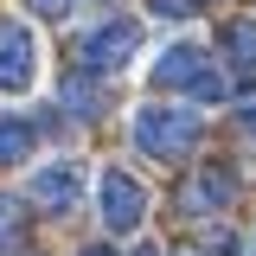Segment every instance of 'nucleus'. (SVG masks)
<instances>
[{
  "instance_id": "obj_13",
  "label": "nucleus",
  "mask_w": 256,
  "mask_h": 256,
  "mask_svg": "<svg viewBox=\"0 0 256 256\" xmlns=\"http://www.w3.org/2000/svg\"><path fill=\"white\" fill-rule=\"evenodd\" d=\"M77 0H26V13H38V20H64Z\"/></svg>"
},
{
  "instance_id": "obj_9",
  "label": "nucleus",
  "mask_w": 256,
  "mask_h": 256,
  "mask_svg": "<svg viewBox=\"0 0 256 256\" xmlns=\"http://www.w3.org/2000/svg\"><path fill=\"white\" fill-rule=\"evenodd\" d=\"M58 109H70V116H84V122H90V116L109 109V90H96L90 77H70V84L58 90Z\"/></svg>"
},
{
  "instance_id": "obj_12",
  "label": "nucleus",
  "mask_w": 256,
  "mask_h": 256,
  "mask_svg": "<svg viewBox=\"0 0 256 256\" xmlns=\"http://www.w3.org/2000/svg\"><path fill=\"white\" fill-rule=\"evenodd\" d=\"M160 20H186V13H198V6H212V0H148Z\"/></svg>"
},
{
  "instance_id": "obj_3",
  "label": "nucleus",
  "mask_w": 256,
  "mask_h": 256,
  "mask_svg": "<svg viewBox=\"0 0 256 256\" xmlns=\"http://www.w3.org/2000/svg\"><path fill=\"white\" fill-rule=\"evenodd\" d=\"M134 45H141L134 20H102L96 32L77 38V64H84L90 77H109V70H122V64L134 58Z\"/></svg>"
},
{
  "instance_id": "obj_11",
  "label": "nucleus",
  "mask_w": 256,
  "mask_h": 256,
  "mask_svg": "<svg viewBox=\"0 0 256 256\" xmlns=\"http://www.w3.org/2000/svg\"><path fill=\"white\" fill-rule=\"evenodd\" d=\"M20 237H26V205H20L13 192H0V250L20 244Z\"/></svg>"
},
{
  "instance_id": "obj_1",
  "label": "nucleus",
  "mask_w": 256,
  "mask_h": 256,
  "mask_svg": "<svg viewBox=\"0 0 256 256\" xmlns=\"http://www.w3.org/2000/svg\"><path fill=\"white\" fill-rule=\"evenodd\" d=\"M198 134H205V122L192 116V109H166V102H148L141 116H134V141H141V154L148 160H186L192 148H198Z\"/></svg>"
},
{
  "instance_id": "obj_4",
  "label": "nucleus",
  "mask_w": 256,
  "mask_h": 256,
  "mask_svg": "<svg viewBox=\"0 0 256 256\" xmlns=\"http://www.w3.org/2000/svg\"><path fill=\"white\" fill-rule=\"evenodd\" d=\"M141 218H148V192L134 186L122 166H109V173H102V224L122 237V230H134Z\"/></svg>"
},
{
  "instance_id": "obj_15",
  "label": "nucleus",
  "mask_w": 256,
  "mask_h": 256,
  "mask_svg": "<svg viewBox=\"0 0 256 256\" xmlns=\"http://www.w3.org/2000/svg\"><path fill=\"white\" fill-rule=\"evenodd\" d=\"M173 256H205V244H192V250H173Z\"/></svg>"
},
{
  "instance_id": "obj_8",
  "label": "nucleus",
  "mask_w": 256,
  "mask_h": 256,
  "mask_svg": "<svg viewBox=\"0 0 256 256\" xmlns=\"http://www.w3.org/2000/svg\"><path fill=\"white\" fill-rule=\"evenodd\" d=\"M32 141H38V128L26 116H0V166H20L32 154Z\"/></svg>"
},
{
  "instance_id": "obj_2",
  "label": "nucleus",
  "mask_w": 256,
  "mask_h": 256,
  "mask_svg": "<svg viewBox=\"0 0 256 256\" xmlns=\"http://www.w3.org/2000/svg\"><path fill=\"white\" fill-rule=\"evenodd\" d=\"M154 90H192L198 102H224V96H230V77H224L198 45H173V52H160V64H154Z\"/></svg>"
},
{
  "instance_id": "obj_7",
  "label": "nucleus",
  "mask_w": 256,
  "mask_h": 256,
  "mask_svg": "<svg viewBox=\"0 0 256 256\" xmlns=\"http://www.w3.org/2000/svg\"><path fill=\"white\" fill-rule=\"evenodd\" d=\"M77 180H84V173H77L70 160H58V166H45V173L32 180V198H38L45 212H70V205H77Z\"/></svg>"
},
{
  "instance_id": "obj_14",
  "label": "nucleus",
  "mask_w": 256,
  "mask_h": 256,
  "mask_svg": "<svg viewBox=\"0 0 256 256\" xmlns=\"http://www.w3.org/2000/svg\"><path fill=\"white\" fill-rule=\"evenodd\" d=\"M84 256H116V250H109V244H90V250H84Z\"/></svg>"
},
{
  "instance_id": "obj_5",
  "label": "nucleus",
  "mask_w": 256,
  "mask_h": 256,
  "mask_svg": "<svg viewBox=\"0 0 256 256\" xmlns=\"http://www.w3.org/2000/svg\"><path fill=\"white\" fill-rule=\"evenodd\" d=\"M230 198H237V180H230V166H198L186 186H180V198H173V205H180L186 218H205V212H224Z\"/></svg>"
},
{
  "instance_id": "obj_6",
  "label": "nucleus",
  "mask_w": 256,
  "mask_h": 256,
  "mask_svg": "<svg viewBox=\"0 0 256 256\" xmlns=\"http://www.w3.org/2000/svg\"><path fill=\"white\" fill-rule=\"evenodd\" d=\"M32 32L0 20V90H32Z\"/></svg>"
},
{
  "instance_id": "obj_10",
  "label": "nucleus",
  "mask_w": 256,
  "mask_h": 256,
  "mask_svg": "<svg viewBox=\"0 0 256 256\" xmlns=\"http://www.w3.org/2000/svg\"><path fill=\"white\" fill-rule=\"evenodd\" d=\"M224 58L237 70H256V20H230L224 26Z\"/></svg>"
}]
</instances>
